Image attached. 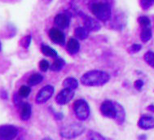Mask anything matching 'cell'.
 <instances>
[{
    "instance_id": "f546056e",
    "label": "cell",
    "mask_w": 154,
    "mask_h": 140,
    "mask_svg": "<svg viewBox=\"0 0 154 140\" xmlns=\"http://www.w3.org/2000/svg\"><path fill=\"white\" fill-rule=\"evenodd\" d=\"M134 88L136 89V90H141V89H142V87H143V81H142V80H137V81H134Z\"/></svg>"
},
{
    "instance_id": "ffe728a7",
    "label": "cell",
    "mask_w": 154,
    "mask_h": 140,
    "mask_svg": "<svg viewBox=\"0 0 154 140\" xmlns=\"http://www.w3.org/2000/svg\"><path fill=\"white\" fill-rule=\"evenodd\" d=\"M42 80H43V77L40 73H34L29 77L28 83L31 87H34V86L39 84L40 82H42Z\"/></svg>"
},
{
    "instance_id": "603a6c76",
    "label": "cell",
    "mask_w": 154,
    "mask_h": 140,
    "mask_svg": "<svg viewBox=\"0 0 154 140\" xmlns=\"http://www.w3.org/2000/svg\"><path fill=\"white\" fill-rule=\"evenodd\" d=\"M143 59L146 61V63L154 68V52L153 51H148L144 54Z\"/></svg>"
},
{
    "instance_id": "e0dca14e",
    "label": "cell",
    "mask_w": 154,
    "mask_h": 140,
    "mask_svg": "<svg viewBox=\"0 0 154 140\" xmlns=\"http://www.w3.org/2000/svg\"><path fill=\"white\" fill-rule=\"evenodd\" d=\"M65 61L64 59L60 58V57H56L54 62L52 63V65L50 66V69L54 72H58L63 68V67L65 66Z\"/></svg>"
},
{
    "instance_id": "9c48e42d",
    "label": "cell",
    "mask_w": 154,
    "mask_h": 140,
    "mask_svg": "<svg viewBox=\"0 0 154 140\" xmlns=\"http://www.w3.org/2000/svg\"><path fill=\"white\" fill-rule=\"evenodd\" d=\"M49 38L51 40V42L60 45H64L65 42V36L64 33L60 31L59 29L52 28L51 29L48 33Z\"/></svg>"
},
{
    "instance_id": "44dd1931",
    "label": "cell",
    "mask_w": 154,
    "mask_h": 140,
    "mask_svg": "<svg viewBox=\"0 0 154 140\" xmlns=\"http://www.w3.org/2000/svg\"><path fill=\"white\" fill-rule=\"evenodd\" d=\"M152 33L151 28H143L140 33V38L143 42H147L152 38Z\"/></svg>"
},
{
    "instance_id": "f1b7e54d",
    "label": "cell",
    "mask_w": 154,
    "mask_h": 140,
    "mask_svg": "<svg viewBox=\"0 0 154 140\" xmlns=\"http://www.w3.org/2000/svg\"><path fill=\"white\" fill-rule=\"evenodd\" d=\"M153 3H154V0H141V4H142L143 8L144 9L148 8L149 6Z\"/></svg>"
},
{
    "instance_id": "7402d4cb",
    "label": "cell",
    "mask_w": 154,
    "mask_h": 140,
    "mask_svg": "<svg viewBox=\"0 0 154 140\" xmlns=\"http://www.w3.org/2000/svg\"><path fill=\"white\" fill-rule=\"evenodd\" d=\"M87 137L89 140H107L99 132L94 131V130H90L87 134Z\"/></svg>"
},
{
    "instance_id": "d6a6232c",
    "label": "cell",
    "mask_w": 154,
    "mask_h": 140,
    "mask_svg": "<svg viewBox=\"0 0 154 140\" xmlns=\"http://www.w3.org/2000/svg\"><path fill=\"white\" fill-rule=\"evenodd\" d=\"M138 139L139 140H146L147 139V137H146L145 135H141L138 137Z\"/></svg>"
},
{
    "instance_id": "4dcf8cb0",
    "label": "cell",
    "mask_w": 154,
    "mask_h": 140,
    "mask_svg": "<svg viewBox=\"0 0 154 140\" xmlns=\"http://www.w3.org/2000/svg\"><path fill=\"white\" fill-rule=\"evenodd\" d=\"M52 112H53L54 117H55L57 120H62V119L64 118V115H63V113H61V112H55L53 110H52Z\"/></svg>"
},
{
    "instance_id": "d6986e66",
    "label": "cell",
    "mask_w": 154,
    "mask_h": 140,
    "mask_svg": "<svg viewBox=\"0 0 154 140\" xmlns=\"http://www.w3.org/2000/svg\"><path fill=\"white\" fill-rule=\"evenodd\" d=\"M74 35L80 40L86 39L89 36V31L85 27H78L74 31Z\"/></svg>"
},
{
    "instance_id": "4316f807",
    "label": "cell",
    "mask_w": 154,
    "mask_h": 140,
    "mask_svg": "<svg viewBox=\"0 0 154 140\" xmlns=\"http://www.w3.org/2000/svg\"><path fill=\"white\" fill-rule=\"evenodd\" d=\"M141 48H142L141 45L137 44V43H134V44H133V45L131 46V47L128 48V52H129L130 54L137 53V52H139V51L141 50Z\"/></svg>"
},
{
    "instance_id": "277c9868",
    "label": "cell",
    "mask_w": 154,
    "mask_h": 140,
    "mask_svg": "<svg viewBox=\"0 0 154 140\" xmlns=\"http://www.w3.org/2000/svg\"><path fill=\"white\" fill-rule=\"evenodd\" d=\"M73 112L76 117L81 121L87 120L91 114V108L88 103L84 99H78L73 103Z\"/></svg>"
},
{
    "instance_id": "ba28073f",
    "label": "cell",
    "mask_w": 154,
    "mask_h": 140,
    "mask_svg": "<svg viewBox=\"0 0 154 140\" xmlns=\"http://www.w3.org/2000/svg\"><path fill=\"white\" fill-rule=\"evenodd\" d=\"M74 97V90L64 88L56 96V102L60 105H65L69 103Z\"/></svg>"
},
{
    "instance_id": "7a4b0ae2",
    "label": "cell",
    "mask_w": 154,
    "mask_h": 140,
    "mask_svg": "<svg viewBox=\"0 0 154 140\" xmlns=\"http://www.w3.org/2000/svg\"><path fill=\"white\" fill-rule=\"evenodd\" d=\"M85 131V126L81 123H72L64 126L60 130V135L65 139H74L81 136Z\"/></svg>"
},
{
    "instance_id": "5b68a950",
    "label": "cell",
    "mask_w": 154,
    "mask_h": 140,
    "mask_svg": "<svg viewBox=\"0 0 154 140\" xmlns=\"http://www.w3.org/2000/svg\"><path fill=\"white\" fill-rule=\"evenodd\" d=\"M100 111L101 114L105 117L115 120L116 116H117L116 102H113L112 100H104L100 107Z\"/></svg>"
},
{
    "instance_id": "83f0119b",
    "label": "cell",
    "mask_w": 154,
    "mask_h": 140,
    "mask_svg": "<svg viewBox=\"0 0 154 140\" xmlns=\"http://www.w3.org/2000/svg\"><path fill=\"white\" fill-rule=\"evenodd\" d=\"M21 45L24 47L25 48H28L29 47L31 43V36L30 35H29V36L25 37V38L22 40V42H21Z\"/></svg>"
},
{
    "instance_id": "836d02e7",
    "label": "cell",
    "mask_w": 154,
    "mask_h": 140,
    "mask_svg": "<svg viewBox=\"0 0 154 140\" xmlns=\"http://www.w3.org/2000/svg\"><path fill=\"white\" fill-rule=\"evenodd\" d=\"M0 95H1V97H3V98L6 99L8 98V94H5V92L4 91H3V92L0 94Z\"/></svg>"
},
{
    "instance_id": "1f68e13d",
    "label": "cell",
    "mask_w": 154,
    "mask_h": 140,
    "mask_svg": "<svg viewBox=\"0 0 154 140\" xmlns=\"http://www.w3.org/2000/svg\"><path fill=\"white\" fill-rule=\"evenodd\" d=\"M147 109L150 111V112H154V105L153 104H151V105H149V106L147 107Z\"/></svg>"
},
{
    "instance_id": "8fae6325",
    "label": "cell",
    "mask_w": 154,
    "mask_h": 140,
    "mask_svg": "<svg viewBox=\"0 0 154 140\" xmlns=\"http://www.w3.org/2000/svg\"><path fill=\"white\" fill-rule=\"evenodd\" d=\"M82 17H83L82 19H83L85 28L88 31H98L100 29V23L94 18H91L86 15H82Z\"/></svg>"
},
{
    "instance_id": "3957f363",
    "label": "cell",
    "mask_w": 154,
    "mask_h": 140,
    "mask_svg": "<svg viewBox=\"0 0 154 140\" xmlns=\"http://www.w3.org/2000/svg\"><path fill=\"white\" fill-rule=\"evenodd\" d=\"M90 9L96 18L102 21H107L111 17V8L109 4L102 2L93 3Z\"/></svg>"
},
{
    "instance_id": "d590c367",
    "label": "cell",
    "mask_w": 154,
    "mask_h": 140,
    "mask_svg": "<svg viewBox=\"0 0 154 140\" xmlns=\"http://www.w3.org/2000/svg\"><path fill=\"white\" fill-rule=\"evenodd\" d=\"M0 50H1V42H0Z\"/></svg>"
},
{
    "instance_id": "6da1fadb",
    "label": "cell",
    "mask_w": 154,
    "mask_h": 140,
    "mask_svg": "<svg viewBox=\"0 0 154 140\" xmlns=\"http://www.w3.org/2000/svg\"><path fill=\"white\" fill-rule=\"evenodd\" d=\"M109 74L101 70H91L82 76L80 81L87 87H101L109 81Z\"/></svg>"
},
{
    "instance_id": "2e32d148",
    "label": "cell",
    "mask_w": 154,
    "mask_h": 140,
    "mask_svg": "<svg viewBox=\"0 0 154 140\" xmlns=\"http://www.w3.org/2000/svg\"><path fill=\"white\" fill-rule=\"evenodd\" d=\"M63 87L65 88H68L70 90H74L79 87V81H77L74 78H67L63 81Z\"/></svg>"
},
{
    "instance_id": "9a60e30c",
    "label": "cell",
    "mask_w": 154,
    "mask_h": 140,
    "mask_svg": "<svg viewBox=\"0 0 154 140\" xmlns=\"http://www.w3.org/2000/svg\"><path fill=\"white\" fill-rule=\"evenodd\" d=\"M116 105H117V116L115 120L117 121V123L119 125H122L125 121V118H126V112L125 109L119 103L116 102Z\"/></svg>"
},
{
    "instance_id": "30bf717a",
    "label": "cell",
    "mask_w": 154,
    "mask_h": 140,
    "mask_svg": "<svg viewBox=\"0 0 154 140\" xmlns=\"http://www.w3.org/2000/svg\"><path fill=\"white\" fill-rule=\"evenodd\" d=\"M138 126L144 130L153 129L154 117L150 115H142L138 120Z\"/></svg>"
},
{
    "instance_id": "5bb4252c",
    "label": "cell",
    "mask_w": 154,
    "mask_h": 140,
    "mask_svg": "<svg viewBox=\"0 0 154 140\" xmlns=\"http://www.w3.org/2000/svg\"><path fill=\"white\" fill-rule=\"evenodd\" d=\"M32 115V108L29 103H22L20 105V118L22 120H28Z\"/></svg>"
},
{
    "instance_id": "ac0fdd59",
    "label": "cell",
    "mask_w": 154,
    "mask_h": 140,
    "mask_svg": "<svg viewBox=\"0 0 154 140\" xmlns=\"http://www.w3.org/2000/svg\"><path fill=\"white\" fill-rule=\"evenodd\" d=\"M41 51L42 53L46 56H48V57H53V58H56L58 54L56 52V50H55L53 48H51V47L48 45H45V44H42L41 46Z\"/></svg>"
},
{
    "instance_id": "8992f818",
    "label": "cell",
    "mask_w": 154,
    "mask_h": 140,
    "mask_svg": "<svg viewBox=\"0 0 154 140\" xmlns=\"http://www.w3.org/2000/svg\"><path fill=\"white\" fill-rule=\"evenodd\" d=\"M54 91H55V90H54V87L52 86H51V85L45 86L37 94L35 102L38 104H45L46 102H48L52 97Z\"/></svg>"
},
{
    "instance_id": "484cf974",
    "label": "cell",
    "mask_w": 154,
    "mask_h": 140,
    "mask_svg": "<svg viewBox=\"0 0 154 140\" xmlns=\"http://www.w3.org/2000/svg\"><path fill=\"white\" fill-rule=\"evenodd\" d=\"M38 66H39L40 70L42 71V72H46V71H48L50 68V64H49V62L47 59H42L39 62V65Z\"/></svg>"
},
{
    "instance_id": "e575fe53",
    "label": "cell",
    "mask_w": 154,
    "mask_h": 140,
    "mask_svg": "<svg viewBox=\"0 0 154 140\" xmlns=\"http://www.w3.org/2000/svg\"><path fill=\"white\" fill-rule=\"evenodd\" d=\"M42 140H52V139H51V138L49 137H46V138H43Z\"/></svg>"
},
{
    "instance_id": "7c38bea8",
    "label": "cell",
    "mask_w": 154,
    "mask_h": 140,
    "mask_svg": "<svg viewBox=\"0 0 154 140\" xmlns=\"http://www.w3.org/2000/svg\"><path fill=\"white\" fill-rule=\"evenodd\" d=\"M54 22L59 28L65 29L69 25L70 20L67 15L65 13H60L56 16Z\"/></svg>"
},
{
    "instance_id": "cb8c5ba5",
    "label": "cell",
    "mask_w": 154,
    "mask_h": 140,
    "mask_svg": "<svg viewBox=\"0 0 154 140\" xmlns=\"http://www.w3.org/2000/svg\"><path fill=\"white\" fill-rule=\"evenodd\" d=\"M30 88L27 86H21L18 91V95H20L21 98H27L30 94Z\"/></svg>"
},
{
    "instance_id": "52a82bcc",
    "label": "cell",
    "mask_w": 154,
    "mask_h": 140,
    "mask_svg": "<svg viewBox=\"0 0 154 140\" xmlns=\"http://www.w3.org/2000/svg\"><path fill=\"white\" fill-rule=\"evenodd\" d=\"M18 135V129L11 125L0 126V140H13Z\"/></svg>"
},
{
    "instance_id": "4fadbf2b",
    "label": "cell",
    "mask_w": 154,
    "mask_h": 140,
    "mask_svg": "<svg viewBox=\"0 0 154 140\" xmlns=\"http://www.w3.org/2000/svg\"><path fill=\"white\" fill-rule=\"evenodd\" d=\"M67 48V51L70 55H75L79 52V49H80V44H79V40L76 38H70L67 42L66 45Z\"/></svg>"
},
{
    "instance_id": "d4e9b609",
    "label": "cell",
    "mask_w": 154,
    "mask_h": 140,
    "mask_svg": "<svg viewBox=\"0 0 154 140\" xmlns=\"http://www.w3.org/2000/svg\"><path fill=\"white\" fill-rule=\"evenodd\" d=\"M140 25L143 28H150L151 27V20H149V17H140L138 20Z\"/></svg>"
}]
</instances>
